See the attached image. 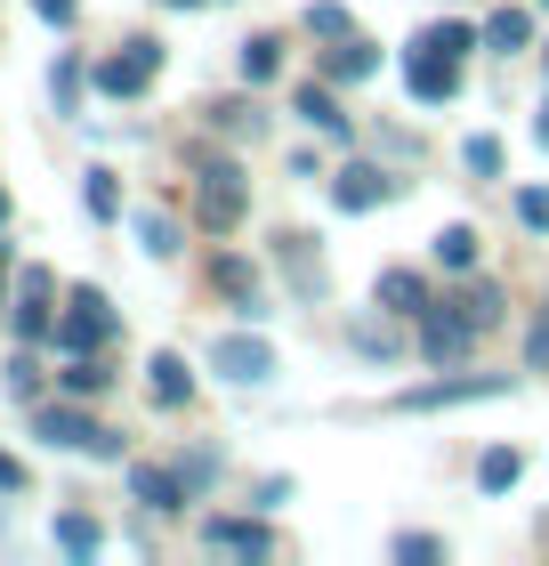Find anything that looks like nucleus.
Instances as JSON below:
<instances>
[{
    "label": "nucleus",
    "mask_w": 549,
    "mask_h": 566,
    "mask_svg": "<svg viewBox=\"0 0 549 566\" xmlns=\"http://www.w3.org/2000/svg\"><path fill=\"white\" fill-rule=\"evenodd\" d=\"M0 300H9V243H0Z\"/></svg>",
    "instance_id": "a19ab883"
},
{
    "label": "nucleus",
    "mask_w": 549,
    "mask_h": 566,
    "mask_svg": "<svg viewBox=\"0 0 549 566\" xmlns=\"http://www.w3.org/2000/svg\"><path fill=\"white\" fill-rule=\"evenodd\" d=\"M477 397H509V380H477V373H461V380H436V389H404V397H397V413H444V405H477Z\"/></svg>",
    "instance_id": "1a4fd4ad"
},
{
    "label": "nucleus",
    "mask_w": 549,
    "mask_h": 566,
    "mask_svg": "<svg viewBox=\"0 0 549 566\" xmlns=\"http://www.w3.org/2000/svg\"><path fill=\"white\" fill-rule=\"evenodd\" d=\"M324 73H331V82H372V73H380V49L348 33V41H339L331 57H324Z\"/></svg>",
    "instance_id": "dca6fc26"
},
{
    "label": "nucleus",
    "mask_w": 549,
    "mask_h": 566,
    "mask_svg": "<svg viewBox=\"0 0 549 566\" xmlns=\"http://www.w3.org/2000/svg\"><path fill=\"white\" fill-rule=\"evenodd\" d=\"M251 211V187H243V163H202L194 170V219L211 227V235H234Z\"/></svg>",
    "instance_id": "f257e3e1"
},
{
    "label": "nucleus",
    "mask_w": 549,
    "mask_h": 566,
    "mask_svg": "<svg viewBox=\"0 0 549 566\" xmlns=\"http://www.w3.org/2000/svg\"><path fill=\"white\" fill-rule=\"evenodd\" d=\"M33 429L49 437V446H65V453H122V437L114 429H97L89 413H82V405H33Z\"/></svg>",
    "instance_id": "20e7f679"
},
{
    "label": "nucleus",
    "mask_w": 549,
    "mask_h": 566,
    "mask_svg": "<svg viewBox=\"0 0 549 566\" xmlns=\"http://www.w3.org/2000/svg\"><path fill=\"white\" fill-rule=\"evenodd\" d=\"M275 268H283V283H292V300H307V307L331 292V268H324V251H316L307 227H283L275 235Z\"/></svg>",
    "instance_id": "f03ea898"
},
{
    "label": "nucleus",
    "mask_w": 549,
    "mask_h": 566,
    "mask_svg": "<svg viewBox=\"0 0 549 566\" xmlns=\"http://www.w3.org/2000/svg\"><path fill=\"white\" fill-rule=\"evenodd\" d=\"M211 283H219L226 300H243L251 316H258V268H251V260H234V251H226V260H211Z\"/></svg>",
    "instance_id": "a211bd4d"
},
{
    "label": "nucleus",
    "mask_w": 549,
    "mask_h": 566,
    "mask_svg": "<svg viewBox=\"0 0 549 566\" xmlns=\"http://www.w3.org/2000/svg\"><path fill=\"white\" fill-rule=\"evenodd\" d=\"M106 389V373H97V356H73L65 365V397H97Z\"/></svg>",
    "instance_id": "473e14b6"
},
{
    "label": "nucleus",
    "mask_w": 549,
    "mask_h": 566,
    "mask_svg": "<svg viewBox=\"0 0 549 566\" xmlns=\"http://www.w3.org/2000/svg\"><path fill=\"white\" fill-rule=\"evenodd\" d=\"M129 494H138L154 518H170V510H187V478H178V470H154V461H129Z\"/></svg>",
    "instance_id": "9b49d317"
},
{
    "label": "nucleus",
    "mask_w": 549,
    "mask_h": 566,
    "mask_svg": "<svg viewBox=\"0 0 549 566\" xmlns=\"http://www.w3.org/2000/svg\"><path fill=\"white\" fill-rule=\"evenodd\" d=\"M129 227H138V251H146V260H178V219H162V211H138Z\"/></svg>",
    "instance_id": "5701e85b"
},
{
    "label": "nucleus",
    "mask_w": 549,
    "mask_h": 566,
    "mask_svg": "<svg viewBox=\"0 0 549 566\" xmlns=\"http://www.w3.org/2000/svg\"><path fill=\"white\" fill-rule=\"evenodd\" d=\"M348 340H356L363 356H397V332H380V324H348Z\"/></svg>",
    "instance_id": "c9c22d12"
},
{
    "label": "nucleus",
    "mask_w": 549,
    "mask_h": 566,
    "mask_svg": "<svg viewBox=\"0 0 549 566\" xmlns=\"http://www.w3.org/2000/svg\"><path fill=\"white\" fill-rule=\"evenodd\" d=\"M299 114L316 122L324 138H348V114H339V97H331V82H307V90H299Z\"/></svg>",
    "instance_id": "6ab92c4d"
},
{
    "label": "nucleus",
    "mask_w": 549,
    "mask_h": 566,
    "mask_svg": "<svg viewBox=\"0 0 549 566\" xmlns=\"http://www.w3.org/2000/svg\"><path fill=\"white\" fill-rule=\"evenodd\" d=\"M202 543H211V551H234V558H267L275 534L258 526V518H202Z\"/></svg>",
    "instance_id": "ddd939ff"
},
{
    "label": "nucleus",
    "mask_w": 549,
    "mask_h": 566,
    "mask_svg": "<svg viewBox=\"0 0 549 566\" xmlns=\"http://www.w3.org/2000/svg\"><path fill=\"white\" fill-rule=\"evenodd\" d=\"M106 340H114V300L82 283V292H73V316H57V348L65 356H97Z\"/></svg>",
    "instance_id": "39448f33"
},
{
    "label": "nucleus",
    "mask_w": 549,
    "mask_h": 566,
    "mask_svg": "<svg viewBox=\"0 0 549 566\" xmlns=\"http://www.w3.org/2000/svg\"><path fill=\"white\" fill-rule=\"evenodd\" d=\"M517 219H526L534 235H549V187H526V195H517Z\"/></svg>",
    "instance_id": "f704fd0d"
},
{
    "label": "nucleus",
    "mask_w": 549,
    "mask_h": 566,
    "mask_svg": "<svg viewBox=\"0 0 549 566\" xmlns=\"http://www.w3.org/2000/svg\"><path fill=\"white\" fill-rule=\"evenodd\" d=\"M146 389H154V405H162V413H187V405H194V373H187V356H154V365H146Z\"/></svg>",
    "instance_id": "4468645a"
},
{
    "label": "nucleus",
    "mask_w": 549,
    "mask_h": 566,
    "mask_svg": "<svg viewBox=\"0 0 549 566\" xmlns=\"http://www.w3.org/2000/svg\"><path fill=\"white\" fill-rule=\"evenodd\" d=\"M299 24H307V33H316V41H348V33H356V17L339 9V0H316V9H307Z\"/></svg>",
    "instance_id": "cd10ccee"
},
{
    "label": "nucleus",
    "mask_w": 549,
    "mask_h": 566,
    "mask_svg": "<svg viewBox=\"0 0 549 566\" xmlns=\"http://www.w3.org/2000/svg\"><path fill=\"white\" fill-rule=\"evenodd\" d=\"M468 348H477V324H468L453 300H444V307L429 300L421 307V356H429V365H461Z\"/></svg>",
    "instance_id": "423d86ee"
},
{
    "label": "nucleus",
    "mask_w": 549,
    "mask_h": 566,
    "mask_svg": "<svg viewBox=\"0 0 549 566\" xmlns=\"http://www.w3.org/2000/svg\"><path fill=\"white\" fill-rule=\"evenodd\" d=\"M0 227H9V195H0Z\"/></svg>",
    "instance_id": "37998d69"
},
{
    "label": "nucleus",
    "mask_w": 549,
    "mask_h": 566,
    "mask_svg": "<svg viewBox=\"0 0 549 566\" xmlns=\"http://www.w3.org/2000/svg\"><path fill=\"white\" fill-rule=\"evenodd\" d=\"M275 65H283V41L275 33H251L243 41V82H275Z\"/></svg>",
    "instance_id": "393cba45"
},
{
    "label": "nucleus",
    "mask_w": 549,
    "mask_h": 566,
    "mask_svg": "<svg viewBox=\"0 0 549 566\" xmlns=\"http://www.w3.org/2000/svg\"><path fill=\"white\" fill-rule=\"evenodd\" d=\"M211 373L226 389H258V380L275 373V348L258 340V332H211Z\"/></svg>",
    "instance_id": "7ed1b4c3"
},
{
    "label": "nucleus",
    "mask_w": 549,
    "mask_h": 566,
    "mask_svg": "<svg viewBox=\"0 0 549 566\" xmlns=\"http://www.w3.org/2000/svg\"><path fill=\"white\" fill-rule=\"evenodd\" d=\"M154 65H162V41H129L122 57H106V65L89 73V82L106 90V97H138V90L154 82Z\"/></svg>",
    "instance_id": "0eeeda50"
},
{
    "label": "nucleus",
    "mask_w": 549,
    "mask_h": 566,
    "mask_svg": "<svg viewBox=\"0 0 549 566\" xmlns=\"http://www.w3.org/2000/svg\"><path fill=\"white\" fill-rule=\"evenodd\" d=\"M388 195H397V178H388L380 163H348V170L331 178V202H339V211H380Z\"/></svg>",
    "instance_id": "9d476101"
},
{
    "label": "nucleus",
    "mask_w": 549,
    "mask_h": 566,
    "mask_svg": "<svg viewBox=\"0 0 549 566\" xmlns=\"http://www.w3.org/2000/svg\"><path fill=\"white\" fill-rule=\"evenodd\" d=\"M178 478H187V494H194V485L219 478V461H211V453H187V461H178Z\"/></svg>",
    "instance_id": "4c0bfd02"
},
{
    "label": "nucleus",
    "mask_w": 549,
    "mask_h": 566,
    "mask_svg": "<svg viewBox=\"0 0 549 566\" xmlns=\"http://www.w3.org/2000/svg\"><path fill=\"white\" fill-rule=\"evenodd\" d=\"M517 478H526V453H517V446H493V453L477 461V485H485V494H509Z\"/></svg>",
    "instance_id": "aec40b11"
},
{
    "label": "nucleus",
    "mask_w": 549,
    "mask_h": 566,
    "mask_svg": "<svg viewBox=\"0 0 549 566\" xmlns=\"http://www.w3.org/2000/svg\"><path fill=\"white\" fill-rule=\"evenodd\" d=\"M33 9H41L49 24H73V9H82V0H33Z\"/></svg>",
    "instance_id": "ea45409f"
},
{
    "label": "nucleus",
    "mask_w": 549,
    "mask_h": 566,
    "mask_svg": "<svg viewBox=\"0 0 549 566\" xmlns=\"http://www.w3.org/2000/svg\"><path fill=\"white\" fill-rule=\"evenodd\" d=\"M461 163H468V178H502V138H468Z\"/></svg>",
    "instance_id": "c756f323"
},
{
    "label": "nucleus",
    "mask_w": 549,
    "mask_h": 566,
    "mask_svg": "<svg viewBox=\"0 0 549 566\" xmlns=\"http://www.w3.org/2000/svg\"><path fill=\"white\" fill-rule=\"evenodd\" d=\"M404 90H412V97H429V106H444V97L461 90V57H444V49L412 41V57H404Z\"/></svg>",
    "instance_id": "6e6552de"
},
{
    "label": "nucleus",
    "mask_w": 549,
    "mask_h": 566,
    "mask_svg": "<svg viewBox=\"0 0 549 566\" xmlns=\"http://www.w3.org/2000/svg\"><path fill=\"white\" fill-rule=\"evenodd\" d=\"M49 97H57V114L82 106V57H57V73H49Z\"/></svg>",
    "instance_id": "c85d7f7f"
},
{
    "label": "nucleus",
    "mask_w": 549,
    "mask_h": 566,
    "mask_svg": "<svg viewBox=\"0 0 549 566\" xmlns=\"http://www.w3.org/2000/svg\"><path fill=\"white\" fill-rule=\"evenodd\" d=\"M534 138H541V146H549V106H541V114H534Z\"/></svg>",
    "instance_id": "79ce46f5"
},
{
    "label": "nucleus",
    "mask_w": 549,
    "mask_h": 566,
    "mask_svg": "<svg viewBox=\"0 0 549 566\" xmlns=\"http://www.w3.org/2000/svg\"><path fill=\"white\" fill-rule=\"evenodd\" d=\"M0 494H24V461H9V453H0Z\"/></svg>",
    "instance_id": "58836bf2"
},
{
    "label": "nucleus",
    "mask_w": 549,
    "mask_h": 566,
    "mask_svg": "<svg viewBox=\"0 0 549 566\" xmlns=\"http://www.w3.org/2000/svg\"><path fill=\"white\" fill-rule=\"evenodd\" d=\"M170 9H202V0H170Z\"/></svg>",
    "instance_id": "c03bdc74"
},
{
    "label": "nucleus",
    "mask_w": 549,
    "mask_h": 566,
    "mask_svg": "<svg viewBox=\"0 0 549 566\" xmlns=\"http://www.w3.org/2000/svg\"><path fill=\"white\" fill-rule=\"evenodd\" d=\"M211 122H226L234 138H251L258 130V106H251V97H226V106H211Z\"/></svg>",
    "instance_id": "72a5a7b5"
},
{
    "label": "nucleus",
    "mask_w": 549,
    "mask_h": 566,
    "mask_svg": "<svg viewBox=\"0 0 549 566\" xmlns=\"http://www.w3.org/2000/svg\"><path fill=\"white\" fill-rule=\"evenodd\" d=\"M82 211H89V219H122V187H114V170H89V178H82Z\"/></svg>",
    "instance_id": "a878e982"
},
{
    "label": "nucleus",
    "mask_w": 549,
    "mask_h": 566,
    "mask_svg": "<svg viewBox=\"0 0 549 566\" xmlns=\"http://www.w3.org/2000/svg\"><path fill=\"white\" fill-rule=\"evenodd\" d=\"M41 300H49V268H24V307H17V316H9L24 348H33V340H57V316H49V307H41Z\"/></svg>",
    "instance_id": "2eb2a0df"
},
{
    "label": "nucleus",
    "mask_w": 549,
    "mask_h": 566,
    "mask_svg": "<svg viewBox=\"0 0 549 566\" xmlns=\"http://www.w3.org/2000/svg\"><path fill=\"white\" fill-rule=\"evenodd\" d=\"M453 307H461V316L468 324H477V332H493V324H502V283H461V292H453Z\"/></svg>",
    "instance_id": "f3484780"
},
{
    "label": "nucleus",
    "mask_w": 549,
    "mask_h": 566,
    "mask_svg": "<svg viewBox=\"0 0 549 566\" xmlns=\"http://www.w3.org/2000/svg\"><path fill=\"white\" fill-rule=\"evenodd\" d=\"M57 551H65V558H97V551H106V534H97V518L65 510V518H57Z\"/></svg>",
    "instance_id": "4be33fe9"
},
{
    "label": "nucleus",
    "mask_w": 549,
    "mask_h": 566,
    "mask_svg": "<svg viewBox=\"0 0 549 566\" xmlns=\"http://www.w3.org/2000/svg\"><path fill=\"white\" fill-rule=\"evenodd\" d=\"M526 365H534V373H549V307H541L534 332H526Z\"/></svg>",
    "instance_id": "e433bc0d"
},
{
    "label": "nucleus",
    "mask_w": 549,
    "mask_h": 566,
    "mask_svg": "<svg viewBox=\"0 0 549 566\" xmlns=\"http://www.w3.org/2000/svg\"><path fill=\"white\" fill-rule=\"evenodd\" d=\"M534 41V17L526 9H493L485 17V49H502V57H509V49H526Z\"/></svg>",
    "instance_id": "412c9836"
},
{
    "label": "nucleus",
    "mask_w": 549,
    "mask_h": 566,
    "mask_svg": "<svg viewBox=\"0 0 549 566\" xmlns=\"http://www.w3.org/2000/svg\"><path fill=\"white\" fill-rule=\"evenodd\" d=\"M372 300H380V316H397V324H421V307H429V283L412 275V268H388L372 283Z\"/></svg>",
    "instance_id": "f8f14e48"
},
{
    "label": "nucleus",
    "mask_w": 549,
    "mask_h": 566,
    "mask_svg": "<svg viewBox=\"0 0 549 566\" xmlns=\"http://www.w3.org/2000/svg\"><path fill=\"white\" fill-rule=\"evenodd\" d=\"M436 268H453V275L477 268V227H461V219L444 227V235H436Z\"/></svg>",
    "instance_id": "b1692460"
},
{
    "label": "nucleus",
    "mask_w": 549,
    "mask_h": 566,
    "mask_svg": "<svg viewBox=\"0 0 549 566\" xmlns=\"http://www.w3.org/2000/svg\"><path fill=\"white\" fill-rule=\"evenodd\" d=\"M9 397H17V405H41V365H33L24 348H17V365H9Z\"/></svg>",
    "instance_id": "7c9ffc66"
},
{
    "label": "nucleus",
    "mask_w": 549,
    "mask_h": 566,
    "mask_svg": "<svg viewBox=\"0 0 549 566\" xmlns=\"http://www.w3.org/2000/svg\"><path fill=\"white\" fill-rule=\"evenodd\" d=\"M421 41H429V49H444V57H468V49H477L485 33H477V24H461V17H444V24H429Z\"/></svg>",
    "instance_id": "bb28decb"
},
{
    "label": "nucleus",
    "mask_w": 549,
    "mask_h": 566,
    "mask_svg": "<svg viewBox=\"0 0 549 566\" xmlns=\"http://www.w3.org/2000/svg\"><path fill=\"white\" fill-rule=\"evenodd\" d=\"M436 558H444L436 534H397V566H436Z\"/></svg>",
    "instance_id": "2f4dec72"
}]
</instances>
